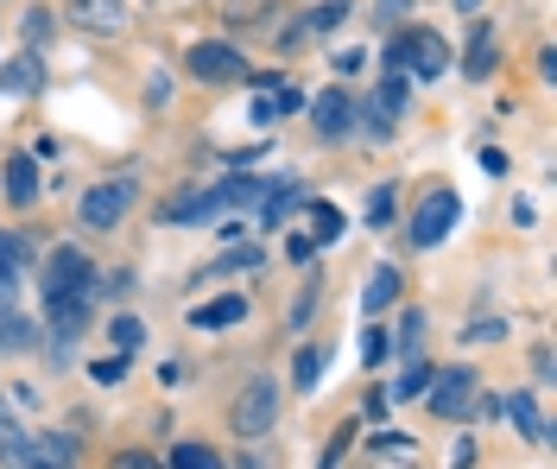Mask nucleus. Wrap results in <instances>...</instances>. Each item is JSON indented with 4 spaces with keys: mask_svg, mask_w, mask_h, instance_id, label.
Here are the masks:
<instances>
[{
    "mask_svg": "<svg viewBox=\"0 0 557 469\" xmlns=\"http://www.w3.org/2000/svg\"><path fill=\"white\" fill-rule=\"evenodd\" d=\"M108 330H114V349H121V356H127V349L139 343V324H134V318H114Z\"/></svg>",
    "mask_w": 557,
    "mask_h": 469,
    "instance_id": "obj_31",
    "label": "nucleus"
},
{
    "mask_svg": "<svg viewBox=\"0 0 557 469\" xmlns=\"http://www.w3.org/2000/svg\"><path fill=\"white\" fill-rule=\"evenodd\" d=\"M38 89H45V64H38L33 51L0 64V96H38Z\"/></svg>",
    "mask_w": 557,
    "mask_h": 469,
    "instance_id": "obj_9",
    "label": "nucleus"
},
{
    "mask_svg": "<svg viewBox=\"0 0 557 469\" xmlns=\"http://www.w3.org/2000/svg\"><path fill=\"white\" fill-rule=\"evenodd\" d=\"M305 190H298V178H278V184H267L260 190V229H273V222H285V210L298 203Z\"/></svg>",
    "mask_w": 557,
    "mask_h": 469,
    "instance_id": "obj_14",
    "label": "nucleus"
},
{
    "mask_svg": "<svg viewBox=\"0 0 557 469\" xmlns=\"http://www.w3.org/2000/svg\"><path fill=\"white\" fill-rule=\"evenodd\" d=\"M235 469H267V464H260V457H242V464H235Z\"/></svg>",
    "mask_w": 557,
    "mask_h": 469,
    "instance_id": "obj_41",
    "label": "nucleus"
},
{
    "mask_svg": "<svg viewBox=\"0 0 557 469\" xmlns=\"http://www.w3.org/2000/svg\"><path fill=\"white\" fill-rule=\"evenodd\" d=\"M406 102H412V89H406V76H386L381 89H374V102H368V114H374V127H393L399 114H406Z\"/></svg>",
    "mask_w": 557,
    "mask_h": 469,
    "instance_id": "obj_11",
    "label": "nucleus"
},
{
    "mask_svg": "<svg viewBox=\"0 0 557 469\" xmlns=\"http://www.w3.org/2000/svg\"><path fill=\"white\" fill-rule=\"evenodd\" d=\"M20 267H26V242L0 229V286H13V280H20Z\"/></svg>",
    "mask_w": 557,
    "mask_h": 469,
    "instance_id": "obj_21",
    "label": "nucleus"
},
{
    "mask_svg": "<svg viewBox=\"0 0 557 469\" xmlns=\"http://www.w3.org/2000/svg\"><path fill=\"white\" fill-rule=\"evenodd\" d=\"M285 254H292V260H311L317 242H311V235H292V242H285Z\"/></svg>",
    "mask_w": 557,
    "mask_h": 469,
    "instance_id": "obj_37",
    "label": "nucleus"
},
{
    "mask_svg": "<svg viewBox=\"0 0 557 469\" xmlns=\"http://www.w3.org/2000/svg\"><path fill=\"white\" fill-rule=\"evenodd\" d=\"M424 336V318L418 311H406V324H399V349H406V361H412V343Z\"/></svg>",
    "mask_w": 557,
    "mask_h": 469,
    "instance_id": "obj_34",
    "label": "nucleus"
},
{
    "mask_svg": "<svg viewBox=\"0 0 557 469\" xmlns=\"http://www.w3.org/2000/svg\"><path fill=\"white\" fill-rule=\"evenodd\" d=\"M165 469H228V464H222V457H215L209 444H177L172 464H165Z\"/></svg>",
    "mask_w": 557,
    "mask_h": 469,
    "instance_id": "obj_22",
    "label": "nucleus"
},
{
    "mask_svg": "<svg viewBox=\"0 0 557 469\" xmlns=\"http://www.w3.org/2000/svg\"><path fill=\"white\" fill-rule=\"evenodd\" d=\"M242 318H247V298H235V292H228V298H209L190 324H197V330H235Z\"/></svg>",
    "mask_w": 557,
    "mask_h": 469,
    "instance_id": "obj_15",
    "label": "nucleus"
},
{
    "mask_svg": "<svg viewBox=\"0 0 557 469\" xmlns=\"http://www.w3.org/2000/svg\"><path fill=\"white\" fill-rule=\"evenodd\" d=\"M456 217H462V203H456V190H424V203L412 210V248H437L444 235L456 229Z\"/></svg>",
    "mask_w": 557,
    "mask_h": 469,
    "instance_id": "obj_3",
    "label": "nucleus"
},
{
    "mask_svg": "<svg viewBox=\"0 0 557 469\" xmlns=\"http://www.w3.org/2000/svg\"><path fill=\"white\" fill-rule=\"evenodd\" d=\"M292 368H298V374H292V381H298V394H311L317 381H323V349H298Z\"/></svg>",
    "mask_w": 557,
    "mask_h": 469,
    "instance_id": "obj_25",
    "label": "nucleus"
},
{
    "mask_svg": "<svg viewBox=\"0 0 557 469\" xmlns=\"http://www.w3.org/2000/svg\"><path fill=\"white\" fill-rule=\"evenodd\" d=\"M412 13V0H374V20H386V26H399Z\"/></svg>",
    "mask_w": 557,
    "mask_h": 469,
    "instance_id": "obj_32",
    "label": "nucleus"
},
{
    "mask_svg": "<svg viewBox=\"0 0 557 469\" xmlns=\"http://www.w3.org/2000/svg\"><path fill=\"white\" fill-rule=\"evenodd\" d=\"M184 71L197 76V83H235L247 64H242V51H235V45H209V38H203V45H190Z\"/></svg>",
    "mask_w": 557,
    "mask_h": 469,
    "instance_id": "obj_6",
    "label": "nucleus"
},
{
    "mask_svg": "<svg viewBox=\"0 0 557 469\" xmlns=\"http://www.w3.org/2000/svg\"><path fill=\"white\" fill-rule=\"evenodd\" d=\"M462 76H494V33H475V45H469V58H462Z\"/></svg>",
    "mask_w": 557,
    "mask_h": 469,
    "instance_id": "obj_20",
    "label": "nucleus"
},
{
    "mask_svg": "<svg viewBox=\"0 0 557 469\" xmlns=\"http://www.w3.org/2000/svg\"><path fill=\"white\" fill-rule=\"evenodd\" d=\"M33 343H38L33 318H20L13 305H0V349H7V356H20V349H33Z\"/></svg>",
    "mask_w": 557,
    "mask_h": 469,
    "instance_id": "obj_16",
    "label": "nucleus"
},
{
    "mask_svg": "<svg viewBox=\"0 0 557 469\" xmlns=\"http://www.w3.org/2000/svg\"><path fill=\"white\" fill-rule=\"evenodd\" d=\"M374 469H418V464H412V457H381Z\"/></svg>",
    "mask_w": 557,
    "mask_h": 469,
    "instance_id": "obj_40",
    "label": "nucleus"
},
{
    "mask_svg": "<svg viewBox=\"0 0 557 469\" xmlns=\"http://www.w3.org/2000/svg\"><path fill=\"white\" fill-rule=\"evenodd\" d=\"M311 311H317V280L305 292H298V298H292V318H285V324L298 330V324H311Z\"/></svg>",
    "mask_w": 557,
    "mask_h": 469,
    "instance_id": "obj_28",
    "label": "nucleus"
},
{
    "mask_svg": "<svg viewBox=\"0 0 557 469\" xmlns=\"http://www.w3.org/2000/svg\"><path fill=\"white\" fill-rule=\"evenodd\" d=\"M532 374H539V381H552V349H545V343L532 349Z\"/></svg>",
    "mask_w": 557,
    "mask_h": 469,
    "instance_id": "obj_38",
    "label": "nucleus"
},
{
    "mask_svg": "<svg viewBox=\"0 0 557 469\" xmlns=\"http://www.w3.org/2000/svg\"><path fill=\"white\" fill-rule=\"evenodd\" d=\"M7 197H13V203H33L38 197V165L33 159H7Z\"/></svg>",
    "mask_w": 557,
    "mask_h": 469,
    "instance_id": "obj_18",
    "label": "nucleus"
},
{
    "mask_svg": "<svg viewBox=\"0 0 557 469\" xmlns=\"http://www.w3.org/2000/svg\"><path fill=\"white\" fill-rule=\"evenodd\" d=\"M76 292H96V298H102V273H96L89 254L58 248L51 254V273H45V298H76Z\"/></svg>",
    "mask_w": 557,
    "mask_h": 469,
    "instance_id": "obj_2",
    "label": "nucleus"
},
{
    "mask_svg": "<svg viewBox=\"0 0 557 469\" xmlns=\"http://www.w3.org/2000/svg\"><path fill=\"white\" fill-rule=\"evenodd\" d=\"M500 336H507V324H500V318H482V324L462 330V343H500Z\"/></svg>",
    "mask_w": 557,
    "mask_h": 469,
    "instance_id": "obj_30",
    "label": "nucleus"
},
{
    "mask_svg": "<svg viewBox=\"0 0 557 469\" xmlns=\"http://www.w3.org/2000/svg\"><path fill=\"white\" fill-rule=\"evenodd\" d=\"M424 387H431V368H424V361H406L399 381H393V399H418Z\"/></svg>",
    "mask_w": 557,
    "mask_h": 469,
    "instance_id": "obj_24",
    "label": "nucleus"
},
{
    "mask_svg": "<svg viewBox=\"0 0 557 469\" xmlns=\"http://www.w3.org/2000/svg\"><path fill=\"white\" fill-rule=\"evenodd\" d=\"M361 64H368L361 51H336V71H343V76H355V71H361Z\"/></svg>",
    "mask_w": 557,
    "mask_h": 469,
    "instance_id": "obj_39",
    "label": "nucleus"
},
{
    "mask_svg": "<svg viewBox=\"0 0 557 469\" xmlns=\"http://www.w3.org/2000/svg\"><path fill=\"white\" fill-rule=\"evenodd\" d=\"M348 13H355V0H317L311 13H305V26H311V33H336Z\"/></svg>",
    "mask_w": 557,
    "mask_h": 469,
    "instance_id": "obj_19",
    "label": "nucleus"
},
{
    "mask_svg": "<svg viewBox=\"0 0 557 469\" xmlns=\"http://www.w3.org/2000/svg\"><path fill=\"white\" fill-rule=\"evenodd\" d=\"M393 298H399V273H393V267H374L368 286H361V318H381Z\"/></svg>",
    "mask_w": 557,
    "mask_h": 469,
    "instance_id": "obj_12",
    "label": "nucleus"
},
{
    "mask_svg": "<svg viewBox=\"0 0 557 469\" xmlns=\"http://www.w3.org/2000/svg\"><path fill=\"white\" fill-rule=\"evenodd\" d=\"M0 464L7 469H33V437L20 432L13 419H0Z\"/></svg>",
    "mask_w": 557,
    "mask_h": 469,
    "instance_id": "obj_17",
    "label": "nucleus"
},
{
    "mask_svg": "<svg viewBox=\"0 0 557 469\" xmlns=\"http://www.w3.org/2000/svg\"><path fill=\"white\" fill-rule=\"evenodd\" d=\"M386 58H393V64H412L418 58V76H444L450 71V45H444L437 33H424V26H418V33H399Z\"/></svg>",
    "mask_w": 557,
    "mask_h": 469,
    "instance_id": "obj_4",
    "label": "nucleus"
},
{
    "mask_svg": "<svg viewBox=\"0 0 557 469\" xmlns=\"http://www.w3.org/2000/svg\"><path fill=\"white\" fill-rule=\"evenodd\" d=\"M500 412H507V419H513V425H520V437H532V444H545V412H539V399L532 394H507V406H500Z\"/></svg>",
    "mask_w": 557,
    "mask_h": 469,
    "instance_id": "obj_13",
    "label": "nucleus"
},
{
    "mask_svg": "<svg viewBox=\"0 0 557 469\" xmlns=\"http://www.w3.org/2000/svg\"><path fill=\"white\" fill-rule=\"evenodd\" d=\"M64 13L83 33H121V0H64Z\"/></svg>",
    "mask_w": 557,
    "mask_h": 469,
    "instance_id": "obj_10",
    "label": "nucleus"
},
{
    "mask_svg": "<svg viewBox=\"0 0 557 469\" xmlns=\"http://www.w3.org/2000/svg\"><path fill=\"white\" fill-rule=\"evenodd\" d=\"M114 469H159V464H152L146 451H121V457H114Z\"/></svg>",
    "mask_w": 557,
    "mask_h": 469,
    "instance_id": "obj_36",
    "label": "nucleus"
},
{
    "mask_svg": "<svg viewBox=\"0 0 557 469\" xmlns=\"http://www.w3.org/2000/svg\"><path fill=\"white\" fill-rule=\"evenodd\" d=\"M247 267H267V254H260V248H228L209 273H247Z\"/></svg>",
    "mask_w": 557,
    "mask_h": 469,
    "instance_id": "obj_26",
    "label": "nucleus"
},
{
    "mask_svg": "<svg viewBox=\"0 0 557 469\" xmlns=\"http://www.w3.org/2000/svg\"><path fill=\"white\" fill-rule=\"evenodd\" d=\"M89 374H96V381H102V387H114V381H121V374H127V356H121V349H114V356H102V361H96V368H89Z\"/></svg>",
    "mask_w": 557,
    "mask_h": 469,
    "instance_id": "obj_29",
    "label": "nucleus"
},
{
    "mask_svg": "<svg viewBox=\"0 0 557 469\" xmlns=\"http://www.w3.org/2000/svg\"><path fill=\"white\" fill-rule=\"evenodd\" d=\"M424 394H431V412H437V419H462V412L475 406V374H469V368H444L437 387H424Z\"/></svg>",
    "mask_w": 557,
    "mask_h": 469,
    "instance_id": "obj_7",
    "label": "nucleus"
},
{
    "mask_svg": "<svg viewBox=\"0 0 557 469\" xmlns=\"http://www.w3.org/2000/svg\"><path fill=\"white\" fill-rule=\"evenodd\" d=\"M348 121H355V102H348L343 89H323V96L311 102V127L323 134V140H343Z\"/></svg>",
    "mask_w": 557,
    "mask_h": 469,
    "instance_id": "obj_8",
    "label": "nucleus"
},
{
    "mask_svg": "<svg viewBox=\"0 0 557 469\" xmlns=\"http://www.w3.org/2000/svg\"><path fill=\"white\" fill-rule=\"evenodd\" d=\"M26 38H33V45H45V38H51V13H45V7H33V13H26Z\"/></svg>",
    "mask_w": 557,
    "mask_h": 469,
    "instance_id": "obj_33",
    "label": "nucleus"
},
{
    "mask_svg": "<svg viewBox=\"0 0 557 469\" xmlns=\"http://www.w3.org/2000/svg\"><path fill=\"white\" fill-rule=\"evenodd\" d=\"M343 235V210L336 203H311V242L323 248V242H336Z\"/></svg>",
    "mask_w": 557,
    "mask_h": 469,
    "instance_id": "obj_23",
    "label": "nucleus"
},
{
    "mask_svg": "<svg viewBox=\"0 0 557 469\" xmlns=\"http://www.w3.org/2000/svg\"><path fill=\"white\" fill-rule=\"evenodd\" d=\"M134 197H139L134 178H108V184H96V190L83 197V222H89V229H114V222L134 210Z\"/></svg>",
    "mask_w": 557,
    "mask_h": 469,
    "instance_id": "obj_5",
    "label": "nucleus"
},
{
    "mask_svg": "<svg viewBox=\"0 0 557 469\" xmlns=\"http://www.w3.org/2000/svg\"><path fill=\"white\" fill-rule=\"evenodd\" d=\"M273 419H278V387L267 374H253L242 394H235V406H228V425L242 437H260V432H273Z\"/></svg>",
    "mask_w": 557,
    "mask_h": 469,
    "instance_id": "obj_1",
    "label": "nucleus"
},
{
    "mask_svg": "<svg viewBox=\"0 0 557 469\" xmlns=\"http://www.w3.org/2000/svg\"><path fill=\"white\" fill-rule=\"evenodd\" d=\"M386 356V336L381 330H361V361H381Z\"/></svg>",
    "mask_w": 557,
    "mask_h": 469,
    "instance_id": "obj_35",
    "label": "nucleus"
},
{
    "mask_svg": "<svg viewBox=\"0 0 557 469\" xmlns=\"http://www.w3.org/2000/svg\"><path fill=\"white\" fill-rule=\"evenodd\" d=\"M393 210H399V190H393V184H381V190L368 197V222H374V229H386V222H393Z\"/></svg>",
    "mask_w": 557,
    "mask_h": 469,
    "instance_id": "obj_27",
    "label": "nucleus"
}]
</instances>
